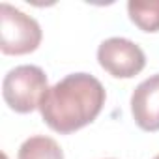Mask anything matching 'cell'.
Instances as JSON below:
<instances>
[{
	"label": "cell",
	"mask_w": 159,
	"mask_h": 159,
	"mask_svg": "<svg viewBox=\"0 0 159 159\" xmlns=\"http://www.w3.org/2000/svg\"><path fill=\"white\" fill-rule=\"evenodd\" d=\"M47 90L49 81L45 71L32 64L10 69L2 81V96L6 105L19 114H28L39 109Z\"/></svg>",
	"instance_id": "obj_2"
},
{
	"label": "cell",
	"mask_w": 159,
	"mask_h": 159,
	"mask_svg": "<svg viewBox=\"0 0 159 159\" xmlns=\"http://www.w3.org/2000/svg\"><path fill=\"white\" fill-rule=\"evenodd\" d=\"M41 38V26L34 17L8 2L0 4V51L4 54L21 56L34 52L39 47Z\"/></svg>",
	"instance_id": "obj_3"
},
{
	"label": "cell",
	"mask_w": 159,
	"mask_h": 159,
	"mask_svg": "<svg viewBox=\"0 0 159 159\" xmlns=\"http://www.w3.org/2000/svg\"><path fill=\"white\" fill-rule=\"evenodd\" d=\"M153 159H159V155H155V157H153Z\"/></svg>",
	"instance_id": "obj_8"
},
{
	"label": "cell",
	"mask_w": 159,
	"mask_h": 159,
	"mask_svg": "<svg viewBox=\"0 0 159 159\" xmlns=\"http://www.w3.org/2000/svg\"><path fill=\"white\" fill-rule=\"evenodd\" d=\"M107 99L99 79L90 73H71L47 90L39 112L43 122L60 135H69L92 124Z\"/></svg>",
	"instance_id": "obj_1"
},
{
	"label": "cell",
	"mask_w": 159,
	"mask_h": 159,
	"mask_svg": "<svg viewBox=\"0 0 159 159\" xmlns=\"http://www.w3.org/2000/svg\"><path fill=\"white\" fill-rule=\"evenodd\" d=\"M129 19L144 32H159V0H131L127 4Z\"/></svg>",
	"instance_id": "obj_7"
},
{
	"label": "cell",
	"mask_w": 159,
	"mask_h": 159,
	"mask_svg": "<svg viewBox=\"0 0 159 159\" xmlns=\"http://www.w3.org/2000/svg\"><path fill=\"white\" fill-rule=\"evenodd\" d=\"M99 66L116 79H131L146 66L144 51L127 38H109L98 47Z\"/></svg>",
	"instance_id": "obj_4"
},
{
	"label": "cell",
	"mask_w": 159,
	"mask_h": 159,
	"mask_svg": "<svg viewBox=\"0 0 159 159\" xmlns=\"http://www.w3.org/2000/svg\"><path fill=\"white\" fill-rule=\"evenodd\" d=\"M17 159H64V152L54 139L34 135L21 144Z\"/></svg>",
	"instance_id": "obj_6"
},
{
	"label": "cell",
	"mask_w": 159,
	"mask_h": 159,
	"mask_svg": "<svg viewBox=\"0 0 159 159\" xmlns=\"http://www.w3.org/2000/svg\"><path fill=\"white\" fill-rule=\"evenodd\" d=\"M131 114L142 131H159V73L144 79L133 90Z\"/></svg>",
	"instance_id": "obj_5"
}]
</instances>
